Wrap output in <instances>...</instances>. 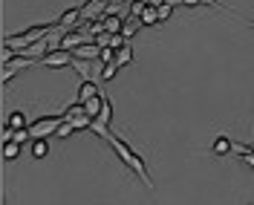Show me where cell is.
I'll return each mask as SVG.
<instances>
[{"label":"cell","mask_w":254,"mask_h":205,"mask_svg":"<svg viewBox=\"0 0 254 205\" xmlns=\"http://www.w3.org/2000/svg\"><path fill=\"white\" fill-rule=\"evenodd\" d=\"M90 130H93V133H98V136H101L104 142L110 144L113 150H116V156L122 159V162H125L127 168H130L133 174H136L139 179H142V182L147 185V188H156V185H153V179H150V174H147V165H144V159L139 156V153H136V150H133V147H130V144H127L125 139H122V136L110 133V125L93 122V127H90Z\"/></svg>","instance_id":"6da1fadb"},{"label":"cell","mask_w":254,"mask_h":205,"mask_svg":"<svg viewBox=\"0 0 254 205\" xmlns=\"http://www.w3.org/2000/svg\"><path fill=\"white\" fill-rule=\"evenodd\" d=\"M61 125H64V116H38L29 125L32 142H35V139H49V136H55Z\"/></svg>","instance_id":"7a4b0ae2"},{"label":"cell","mask_w":254,"mask_h":205,"mask_svg":"<svg viewBox=\"0 0 254 205\" xmlns=\"http://www.w3.org/2000/svg\"><path fill=\"white\" fill-rule=\"evenodd\" d=\"M38 61H32V58H26V55H17V58H12L9 64H3V72H0V81L3 84H9V81L15 78L20 69H29V67H35Z\"/></svg>","instance_id":"3957f363"},{"label":"cell","mask_w":254,"mask_h":205,"mask_svg":"<svg viewBox=\"0 0 254 205\" xmlns=\"http://www.w3.org/2000/svg\"><path fill=\"white\" fill-rule=\"evenodd\" d=\"M72 61H75V55H72V52H66V49H55V52H49L47 58L41 61V67L61 69V67H72Z\"/></svg>","instance_id":"277c9868"},{"label":"cell","mask_w":254,"mask_h":205,"mask_svg":"<svg viewBox=\"0 0 254 205\" xmlns=\"http://www.w3.org/2000/svg\"><path fill=\"white\" fill-rule=\"evenodd\" d=\"M101 49H104V47H98L95 41H87V44H81V47L75 49L72 55H75L78 61H95V58L101 61Z\"/></svg>","instance_id":"5b68a950"},{"label":"cell","mask_w":254,"mask_h":205,"mask_svg":"<svg viewBox=\"0 0 254 205\" xmlns=\"http://www.w3.org/2000/svg\"><path fill=\"white\" fill-rule=\"evenodd\" d=\"M3 47H9L15 55H23V49L32 47V41L23 35V32H17V35H6V38H3Z\"/></svg>","instance_id":"8992f818"},{"label":"cell","mask_w":254,"mask_h":205,"mask_svg":"<svg viewBox=\"0 0 254 205\" xmlns=\"http://www.w3.org/2000/svg\"><path fill=\"white\" fill-rule=\"evenodd\" d=\"M211 153L214 156H228V153H234V142L228 136H217L214 144H211Z\"/></svg>","instance_id":"52a82bcc"},{"label":"cell","mask_w":254,"mask_h":205,"mask_svg":"<svg viewBox=\"0 0 254 205\" xmlns=\"http://www.w3.org/2000/svg\"><path fill=\"white\" fill-rule=\"evenodd\" d=\"M95 95H101V90H98L95 81H81L78 84V104L90 101V98H95Z\"/></svg>","instance_id":"ba28073f"},{"label":"cell","mask_w":254,"mask_h":205,"mask_svg":"<svg viewBox=\"0 0 254 205\" xmlns=\"http://www.w3.org/2000/svg\"><path fill=\"white\" fill-rule=\"evenodd\" d=\"M104 98H107V95L101 93V95H95V98H90V101H84V110H87V116H90L93 122L101 116V110H104Z\"/></svg>","instance_id":"9c48e42d"},{"label":"cell","mask_w":254,"mask_h":205,"mask_svg":"<svg viewBox=\"0 0 254 205\" xmlns=\"http://www.w3.org/2000/svg\"><path fill=\"white\" fill-rule=\"evenodd\" d=\"M6 125L12 127V130H26L32 122H26V113L23 110H12L9 113V119H6Z\"/></svg>","instance_id":"30bf717a"},{"label":"cell","mask_w":254,"mask_h":205,"mask_svg":"<svg viewBox=\"0 0 254 205\" xmlns=\"http://www.w3.org/2000/svg\"><path fill=\"white\" fill-rule=\"evenodd\" d=\"M0 156L6 159V162H15V159H20V142H3Z\"/></svg>","instance_id":"8fae6325"},{"label":"cell","mask_w":254,"mask_h":205,"mask_svg":"<svg viewBox=\"0 0 254 205\" xmlns=\"http://www.w3.org/2000/svg\"><path fill=\"white\" fill-rule=\"evenodd\" d=\"M142 26H144V23L139 20V17H136V15H130V17H125V29H122V35H125V38H133L136 32L142 29Z\"/></svg>","instance_id":"7c38bea8"},{"label":"cell","mask_w":254,"mask_h":205,"mask_svg":"<svg viewBox=\"0 0 254 205\" xmlns=\"http://www.w3.org/2000/svg\"><path fill=\"white\" fill-rule=\"evenodd\" d=\"M84 104H78V101H75V104H69V107H64V122H69V125H72V122H75V119H78V116H84Z\"/></svg>","instance_id":"4fadbf2b"},{"label":"cell","mask_w":254,"mask_h":205,"mask_svg":"<svg viewBox=\"0 0 254 205\" xmlns=\"http://www.w3.org/2000/svg\"><path fill=\"white\" fill-rule=\"evenodd\" d=\"M139 20H142L144 26H156L159 23V9L156 6H144V12L139 15Z\"/></svg>","instance_id":"5bb4252c"},{"label":"cell","mask_w":254,"mask_h":205,"mask_svg":"<svg viewBox=\"0 0 254 205\" xmlns=\"http://www.w3.org/2000/svg\"><path fill=\"white\" fill-rule=\"evenodd\" d=\"M116 64H119V67L133 64V47H130V44H125L122 49H116Z\"/></svg>","instance_id":"9a60e30c"},{"label":"cell","mask_w":254,"mask_h":205,"mask_svg":"<svg viewBox=\"0 0 254 205\" xmlns=\"http://www.w3.org/2000/svg\"><path fill=\"white\" fill-rule=\"evenodd\" d=\"M32 156L35 159H47L49 156V142L47 139H35V142H32Z\"/></svg>","instance_id":"2e32d148"},{"label":"cell","mask_w":254,"mask_h":205,"mask_svg":"<svg viewBox=\"0 0 254 205\" xmlns=\"http://www.w3.org/2000/svg\"><path fill=\"white\" fill-rule=\"evenodd\" d=\"M72 69H78V75H81V81H93L90 78V61H72Z\"/></svg>","instance_id":"e0dca14e"},{"label":"cell","mask_w":254,"mask_h":205,"mask_svg":"<svg viewBox=\"0 0 254 205\" xmlns=\"http://www.w3.org/2000/svg\"><path fill=\"white\" fill-rule=\"evenodd\" d=\"M95 122H101V125H110L113 122V101L110 98H104V110H101V116H98Z\"/></svg>","instance_id":"ac0fdd59"},{"label":"cell","mask_w":254,"mask_h":205,"mask_svg":"<svg viewBox=\"0 0 254 205\" xmlns=\"http://www.w3.org/2000/svg\"><path fill=\"white\" fill-rule=\"evenodd\" d=\"M119 69H122L119 64H107V67H101V81H113Z\"/></svg>","instance_id":"d6986e66"},{"label":"cell","mask_w":254,"mask_h":205,"mask_svg":"<svg viewBox=\"0 0 254 205\" xmlns=\"http://www.w3.org/2000/svg\"><path fill=\"white\" fill-rule=\"evenodd\" d=\"M156 9H159V23H168V20L174 17V6H168V3H162Z\"/></svg>","instance_id":"ffe728a7"},{"label":"cell","mask_w":254,"mask_h":205,"mask_svg":"<svg viewBox=\"0 0 254 205\" xmlns=\"http://www.w3.org/2000/svg\"><path fill=\"white\" fill-rule=\"evenodd\" d=\"M72 127H75V130H90V127H93V119L84 113V116H78V119L72 122Z\"/></svg>","instance_id":"44dd1931"},{"label":"cell","mask_w":254,"mask_h":205,"mask_svg":"<svg viewBox=\"0 0 254 205\" xmlns=\"http://www.w3.org/2000/svg\"><path fill=\"white\" fill-rule=\"evenodd\" d=\"M75 133V127L69 125V122H64L61 127H58V133H55V139H66V136H72Z\"/></svg>","instance_id":"7402d4cb"},{"label":"cell","mask_w":254,"mask_h":205,"mask_svg":"<svg viewBox=\"0 0 254 205\" xmlns=\"http://www.w3.org/2000/svg\"><path fill=\"white\" fill-rule=\"evenodd\" d=\"M101 64H104V67H107V64H116V49H110V47L101 49Z\"/></svg>","instance_id":"603a6c76"},{"label":"cell","mask_w":254,"mask_h":205,"mask_svg":"<svg viewBox=\"0 0 254 205\" xmlns=\"http://www.w3.org/2000/svg\"><path fill=\"white\" fill-rule=\"evenodd\" d=\"M0 58H3V64H9L12 58H17V55H15V52H12L9 47H3V49H0Z\"/></svg>","instance_id":"cb8c5ba5"},{"label":"cell","mask_w":254,"mask_h":205,"mask_svg":"<svg viewBox=\"0 0 254 205\" xmlns=\"http://www.w3.org/2000/svg\"><path fill=\"white\" fill-rule=\"evenodd\" d=\"M234 153H237V156H249V153H252V147H246V144L234 142Z\"/></svg>","instance_id":"d4e9b609"},{"label":"cell","mask_w":254,"mask_h":205,"mask_svg":"<svg viewBox=\"0 0 254 205\" xmlns=\"http://www.w3.org/2000/svg\"><path fill=\"white\" fill-rule=\"evenodd\" d=\"M199 3H202V0H182V6H190V9H193V6H199Z\"/></svg>","instance_id":"484cf974"},{"label":"cell","mask_w":254,"mask_h":205,"mask_svg":"<svg viewBox=\"0 0 254 205\" xmlns=\"http://www.w3.org/2000/svg\"><path fill=\"white\" fill-rule=\"evenodd\" d=\"M202 3H205V6H217V9H220V0H202Z\"/></svg>","instance_id":"4316f807"},{"label":"cell","mask_w":254,"mask_h":205,"mask_svg":"<svg viewBox=\"0 0 254 205\" xmlns=\"http://www.w3.org/2000/svg\"><path fill=\"white\" fill-rule=\"evenodd\" d=\"M165 3H168V6H174V9H176V6H179L182 0H165Z\"/></svg>","instance_id":"83f0119b"}]
</instances>
